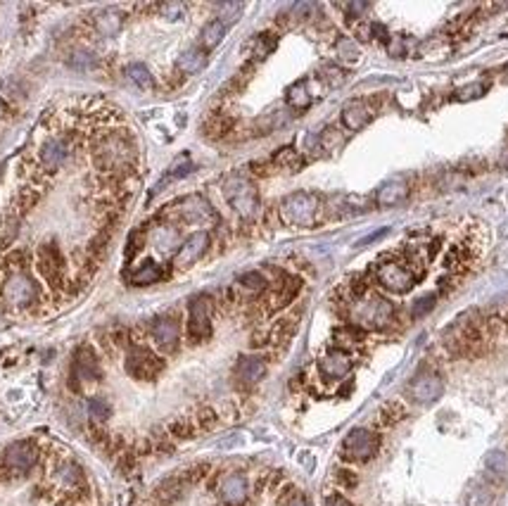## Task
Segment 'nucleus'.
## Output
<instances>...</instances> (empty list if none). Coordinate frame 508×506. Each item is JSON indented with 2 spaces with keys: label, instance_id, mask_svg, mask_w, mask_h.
Wrapping results in <instances>:
<instances>
[{
  "label": "nucleus",
  "instance_id": "1",
  "mask_svg": "<svg viewBox=\"0 0 508 506\" xmlns=\"http://www.w3.org/2000/svg\"><path fill=\"white\" fill-rule=\"evenodd\" d=\"M93 162L100 171L124 176L136 167V138L129 131H105L93 141Z\"/></svg>",
  "mask_w": 508,
  "mask_h": 506
},
{
  "label": "nucleus",
  "instance_id": "2",
  "mask_svg": "<svg viewBox=\"0 0 508 506\" xmlns=\"http://www.w3.org/2000/svg\"><path fill=\"white\" fill-rule=\"evenodd\" d=\"M351 321L358 328L382 330L394 321V307L390 300L380 297V295H366L351 307Z\"/></svg>",
  "mask_w": 508,
  "mask_h": 506
},
{
  "label": "nucleus",
  "instance_id": "3",
  "mask_svg": "<svg viewBox=\"0 0 508 506\" xmlns=\"http://www.w3.org/2000/svg\"><path fill=\"white\" fill-rule=\"evenodd\" d=\"M319 207L321 200L314 192H292L280 202V219L285 226L292 228H312L316 224V216H319Z\"/></svg>",
  "mask_w": 508,
  "mask_h": 506
},
{
  "label": "nucleus",
  "instance_id": "4",
  "mask_svg": "<svg viewBox=\"0 0 508 506\" xmlns=\"http://www.w3.org/2000/svg\"><path fill=\"white\" fill-rule=\"evenodd\" d=\"M124 369H126V373L133 378V381L150 383L164 371V361H162V357H157V354H154L150 347L133 345V347L126 349Z\"/></svg>",
  "mask_w": 508,
  "mask_h": 506
},
{
  "label": "nucleus",
  "instance_id": "5",
  "mask_svg": "<svg viewBox=\"0 0 508 506\" xmlns=\"http://www.w3.org/2000/svg\"><path fill=\"white\" fill-rule=\"evenodd\" d=\"M380 449V437L375 435L368 428H354V430L347 433V437L342 440V454L344 461L351 463H366L378 454Z\"/></svg>",
  "mask_w": 508,
  "mask_h": 506
},
{
  "label": "nucleus",
  "instance_id": "6",
  "mask_svg": "<svg viewBox=\"0 0 508 506\" xmlns=\"http://www.w3.org/2000/svg\"><path fill=\"white\" fill-rule=\"evenodd\" d=\"M224 195L226 200L238 214L249 219V216L256 214L259 209V195H256V188L252 181H247L245 176H231L224 183Z\"/></svg>",
  "mask_w": 508,
  "mask_h": 506
},
{
  "label": "nucleus",
  "instance_id": "7",
  "mask_svg": "<svg viewBox=\"0 0 508 506\" xmlns=\"http://www.w3.org/2000/svg\"><path fill=\"white\" fill-rule=\"evenodd\" d=\"M3 297L12 307H29L38 300V286L27 271H15L3 283Z\"/></svg>",
  "mask_w": 508,
  "mask_h": 506
},
{
  "label": "nucleus",
  "instance_id": "8",
  "mask_svg": "<svg viewBox=\"0 0 508 506\" xmlns=\"http://www.w3.org/2000/svg\"><path fill=\"white\" fill-rule=\"evenodd\" d=\"M212 335V302L207 295H197L188 309V340L193 345L209 340Z\"/></svg>",
  "mask_w": 508,
  "mask_h": 506
},
{
  "label": "nucleus",
  "instance_id": "9",
  "mask_svg": "<svg viewBox=\"0 0 508 506\" xmlns=\"http://www.w3.org/2000/svg\"><path fill=\"white\" fill-rule=\"evenodd\" d=\"M38 461V447L31 440H20L12 442L3 454V468L12 475H24L29 473Z\"/></svg>",
  "mask_w": 508,
  "mask_h": 506
},
{
  "label": "nucleus",
  "instance_id": "10",
  "mask_svg": "<svg viewBox=\"0 0 508 506\" xmlns=\"http://www.w3.org/2000/svg\"><path fill=\"white\" fill-rule=\"evenodd\" d=\"M375 279L385 290L390 293H409L411 288L416 286L418 276L411 274L409 269L404 267V264H397V262H385L380 264L378 269H375Z\"/></svg>",
  "mask_w": 508,
  "mask_h": 506
},
{
  "label": "nucleus",
  "instance_id": "11",
  "mask_svg": "<svg viewBox=\"0 0 508 506\" xmlns=\"http://www.w3.org/2000/svg\"><path fill=\"white\" fill-rule=\"evenodd\" d=\"M71 378L81 383H95L103 378V369H100V359L93 347L83 345L74 352V366H71Z\"/></svg>",
  "mask_w": 508,
  "mask_h": 506
},
{
  "label": "nucleus",
  "instance_id": "12",
  "mask_svg": "<svg viewBox=\"0 0 508 506\" xmlns=\"http://www.w3.org/2000/svg\"><path fill=\"white\" fill-rule=\"evenodd\" d=\"M409 393H411V400L418 402V405H433L444 393V383H442L437 373H421L409 385Z\"/></svg>",
  "mask_w": 508,
  "mask_h": 506
},
{
  "label": "nucleus",
  "instance_id": "13",
  "mask_svg": "<svg viewBox=\"0 0 508 506\" xmlns=\"http://www.w3.org/2000/svg\"><path fill=\"white\" fill-rule=\"evenodd\" d=\"M38 160H41V167H43L48 174L59 171L69 160V143L59 136L48 138L38 150Z\"/></svg>",
  "mask_w": 508,
  "mask_h": 506
},
{
  "label": "nucleus",
  "instance_id": "14",
  "mask_svg": "<svg viewBox=\"0 0 508 506\" xmlns=\"http://www.w3.org/2000/svg\"><path fill=\"white\" fill-rule=\"evenodd\" d=\"M349 371H351V359L344 349H333V352H328L319 361V373L326 383L342 381V378L349 376Z\"/></svg>",
  "mask_w": 508,
  "mask_h": 506
},
{
  "label": "nucleus",
  "instance_id": "15",
  "mask_svg": "<svg viewBox=\"0 0 508 506\" xmlns=\"http://www.w3.org/2000/svg\"><path fill=\"white\" fill-rule=\"evenodd\" d=\"M152 340L162 352L171 354L178 349V342H181V326L173 316H159L157 321L152 323Z\"/></svg>",
  "mask_w": 508,
  "mask_h": 506
},
{
  "label": "nucleus",
  "instance_id": "16",
  "mask_svg": "<svg viewBox=\"0 0 508 506\" xmlns=\"http://www.w3.org/2000/svg\"><path fill=\"white\" fill-rule=\"evenodd\" d=\"M207 248H209V233L207 231H197V233H193V236H188L181 243V248H178L176 259H173L176 269L193 267L197 259H200L207 252Z\"/></svg>",
  "mask_w": 508,
  "mask_h": 506
},
{
  "label": "nucleus",
  "instance_id": "17",
  "mask_svg": "<svg viewBox=\"0 0 508 506\" xmlns=\"http://www.w3.org/2000/svg\"><path fill=\"white\" fill-rule=\"evenodd\" d=\"M249 495V483L242 473H226L219 480V497L226 506H242Z\"/></svg>",
  "mask_w": 508,
  "mask_h": 506
},
{
  "label": "nucleus",
  "instance_id": "18",
  "mask_svg": "<svg viewBox=\"0 0 508 506\" xmlns=\"http://www.w3.org/2000/svg\"><path fill=\"white\" fill-rule=\"evenodd\" d=\"M266 376V359L256 357V354H245V357L238 359L235 364V381L242 385V388H254L261 378Z\"/></svg>",
  "mask_w": 508,
  "mask_h": 506
},
{
  "label": "nucleus",
  "instance_id": "19",
  "mask_svg": "<svg viewBox=\"0 0 508 506\" xmlns=\"http://www.w3.org/2000/svg\"><path fill=\"white\" fill-rule=\"evenodd\" d=\"M38 271L52 286L62 281V255H59L55 243H48L38 250Z\"/></svg>",
  "mask_w": 508,
  "mask_h": 506
},
{
  "label": "nucleus",
  "instance_id": "20",
  "mask_svg": "<svg viewBox=\"0 0 508 506\" xmlns=\"http://www.w3.org/2000/svg\"><path fill=\"white\" fill-rule=\"evenodd\" d=\"M181 216H183V221H190V224H209V221L217 219L212 204H209L207 200H202V197H197V195L183 200Z\"/></svg>",
  "mask_w": 508,
  "mask_h": 506
},
{
  "label": "nucleus",
  "instance_id": "21",
  "mask_svg": "<svg viewBox=\"0 0 508 506\" xmlns=\"http://www.w3.org/2000/svg\"><path fill=\"white\" fill-rule=\"evenodd\" d=\"M370 117H373V112H370V107L361 100H351L342 107V124L349 131L363 129V126L370 122Z\"/></svg>",
  "mask_w": 508,
  "mask_h": 506
},
{
  "label": "nucleus",
  "instance_id": "22",
  "mask_svg": "<svg viewBox=\"0 0 508 506\" xmlns=\"http://www.w3.org/2000/svg\"><path fill=\"white\" fill-rule=\"evenodd\" d=\"M409 195V185L404 181H390L378 190V204L380 207H394V204L404 202Z\"/></svg>",
  "mask_w": 508,
  "mask_h": 506
},
{
  "label": "nucleus",
  "instance_id": "23",
  "mask_svg": "<svg viewBox=\"0 0 508 506\" xmlns=\"http://www.w3.org/2000/svg\"><path fill=\"white\" fill-rule=\"evenodd\" d=\"M409 416V409H406L404 402H399V400H392V402H387V405H382L380 407V412H378V423L382 428H394L397 423H402V421Z\"/></svg>",
  "mask_w": 508,
  "mask_h": 506
},
{
  "label": "nucleus",
  "instance_id": "24",
  "mask_svg": "<svg viewBox=\"0 0 508 506\" xmlns=\"http://www.w3.org/2000/svg\"><path fill=\"white\" fill-rule=\"evenodd\" d=\"M162 267H159L157 262H152V259H147V262H143L138 269L131 274V286H152V283L162 281Z\"/></svg>",
  "mask_w": 508,
  "mask_h": 506
},
{
  "label": "nucleus",
  "instance_id": "25",
  "mask_svg": "<svg viewBox=\"0 0 508 506\" xmlns=\"http://www.w3.org/2000/svg\"><path fill=\"white\" fill-rule=\"evenodd\" d=\"M122 12L115 8H105L95 15V29L103 36H115L122 29Z\"/></svg>",
  "mask_w": 508,
  "mask_h": 506
},
{
  "label": "nucleus",
  "instance_id": "26",
  "mask_svg": "<svg viewBox=\"0 0 508 506\" xmlns=\"http://www.w3.org/2000/svg\"><path fill=\"white\" fill-rule=\"evenodd\" d=\"M207 64V52L205 48H188L181 57H178V69L183 74H197Z\"/></svg>",
  "mask_w": 508,
  "mask_h": 506
},
{
  "label": "nucleus",
  "instance_id": "27",
  "mask_svg": "<svg viewBox=\"0 0 508 506\" xmlns=\"http://www.w3.org/2000/svg\"><path fill=\"white\" fill-rule=\"evenodd\" d=\"M224 36H226V22L212 20V22H207L205 27H202L200 43H202L205 50H212V48H217L221 41H224Z\"/></svg>",
  "mask_w": 508,
  "mask_h": 506
},
{
  "label": "nucleus",
  "instance_id": "28",
  "mask_svg": "<svg viewBox=\"0 0 508 506\" xmlns=\"http://www.w3.org/2000/svg\"><path fill=\"white\" fill-rule=\"evenodd\" d=\"M300 286H302L300 279H295V276H283V283L278 286V295L273 297V309L290 304L292 300L297 297V293H300Z\"/></svg>",
  "mask_w": 508,
  "mask_h": 506
},
{
  "label": "nucleus",
  "instance_id": "29",
  "mask_svg": "<svg viewBox=\"0 0 508 506\" xmlns=\"http://www.w3.org/2000/svg\"><path fill=\"white\" fill-rule=\"evenodd\" d=\"M126 79L133 83V86H138L143 90H147V88L154 86V79H152L150 69H147L145 64H140V62L129 64V67H126Z\"/></svg>",
  "mask_w": 508,
  "mask_h": 506
},
{
  "label": "nucleus",
  "instance_id": "30",
  "mask_svg": "<svg viewBox=\"0 0 508 506\" xmlns=\"http://www.w3.org/2000/svg\"><path fill=\"white\" fill-rule=\"evenodd\" d=\"M288 102L292 107H297V110H304V107H309V102H312V95H309L307 90V81H297L295 86L288 88Z\"/></svg>",
  "mask_w": 508,
  "mask_h": 506
},
{
  "label": "nucleus",
  "instance_id": "31",
  "mask_svg": "<svg viewBox=\"0 0 508 506\" xmlns=\"http://www.w3.org/2000/svg\"><path fill=\"white\" fill-rule=\"evenodd\" d=\"M485 466H487L489 473L506 475L508 473V454H506V451H501V449H492L485 456Z\"/></svg>",
  "mask_w": 508,
  "mask_h": 506
},
{
  "label": "nucleus",
  "instance_id": "32",
  "mask_svg": "<svg viewBox=\"0 0 508 506\" xmlns=\"http://www.w3.org/2000/svg\"><path fill=\"white\" fill-rule=\"evenodd\" d=\"M59 480L64 483V487H79L83 483V471L79 463H64L62 468H59Z\"/></svg>",
  "mask_w": 508,
  "mask_h": 506
},
{
  "label": "nucleus",
  "instance_id": "33",
  "mask_svg": "<svg viewBox=\"0 0 508 506\" xmlns=\"http://www.w3.org/2000/svg\"><path fill=\"white\" fill-rule=\"evenodd\" d=\"M231 126H233V119L228 114H214V117L205 124V131H207V136H224L231 131Z\"/></svg>",
  "mask_w": 508,
  "mask_h": 506
},
{
  "label": "nucleus",
  "instance_id": "34",
  "mask_svg": "<svg viewBox=\"0 0 508 506\" xmlns=\"http://www.w3.org/2000/svg\"><path fill=\"white\" fill-rule=\"evenodd\" d=\"M195 423L190 419H176L169 423V437L173 440H188L195 435Z\"/></svg>",
  "mask_w": 508,
  "mask_h": 506
},
{
  "label": "nucleus",
  "instance_id": "35",
  "mask_svg": "<svg viewBox=\"0 0 508 506\" xmlns=\"http://www.w3.org/2000/svg\"><path fill=\"white\" fill-rule=\"evenodd\" d=\"M335 337L340 340V345H358V342H363V337H366V333H363V328H358V326H344V328H338L335 330Z\"/></svg>",
  "mask_w": 508,
  "mask_h": 506
},
{
  "label": "nucleus",
  "instance_id": "36",
  "mask_svg": "<svg viewBox=\"0 0 508 506\" xmlns=\"http://www.w3.org/2000/svg\"><path fill=\"white\" fill-rule=\"evenodd\" d=\"M88 414H91L93 421H107L112 414V407L103 397H93V400H88Z\"/></svg>",
  "mask_w": 508,
  "mask_h": 506
},
{
  "label": "nucleus",
  "instance_id": "37",
  "mask_svg": "<svg viewBox=\"0 0 508 506\" xmlns=\"http://www.w3.org/2000/svg\"><path fill=\"white\" fill-rule=\"evenodd\" d=\"M238 286L245 288V290H252V293H259L266 288V279L259 274V271H249V274H242L240 279H238Z\"/></svg>",
  "mask_w": 508,
  "mask_h": 506
},
{
  "label": "nucleus",
  "instance_id": "38",
  "mask_svg": "<svg viewBox=\"0 0 508 506\" xmlns=\"http://www.w3.org/2000/svg\"><path fill=\"white\" fill-rule=\"evenodd\" d=\"M276 164L280 167V169H297L302 164V160H300V155L295 153V150L292 148H283V150H278L276 153Z\"/></svg>",
  "mask_w": 508,
  "mask_h": 506
},
{
  "label": "nucleus",
  "instance_id": "39",
  "mask_svg": "<svg viewBox=\"0 0 508 506\" xmlns=\"http://www.w3.org/2000/svg\"><path fill=\"white\" fill-rule=\"evenodd\" d=\"M217 423H219V414L214 412L212 407H205V409H200V412H197V416H195V426L197 428L209 430V428H214Z\"/></svg>",
  "mask_w": 508,
  "mask_h": 506
},
{
  "label": "nucleus",
  "instance_id": "40",
  "mask_svg": "<svg viewBox=\"0 0 508 506\" xmlns=\"http://www.w3.org/2000/svg\"><path fill=\"white\" fill-rule=\"evenodd\" d=\"M276 48V36L273 34H261V36H256V41H254V55L256 57H266L268 52Z\"/></svg>",
  "mask_w": 508,
  "mask_h": 506
},
{
  "label": "nucleus",
  "instance_id": "41",
  "mask_svg": "<svg viewBox=\"0 0 508 506\" xmlns=\"http://www.w3.org/2000/svg\"><path fill=\"white\" fill-rule=\"evenodd\" d=\"M335 483L340 487H344V490H354V487L358 485V478H356V473L351 471V468H338V471H335Z\"/></svg>",
  "mask_w": 508,
  "mask_h": 506
},
{
  "label": "nucleus",
  "instance_id": "42",
  "mask_svg": "<svg viewBox=\"0 0 508 506\" xmlns=\"http://www.w3.org/2000/svg\"><path fill=\"white\" fill-rule=\"evenodd\" d=\"M154 245H157L159 250H169L176 245V231H171V228H159L157 233H154Z\"/></svg>",
  "mask_w": 508,
  "mask_h": 506
},
{
  "label": "nucleus",
  "instance_id": "43",
  "mask_svg": "<svg viewBox=\"0 0 508 506\" xmlns=\"http://www.w3.org/2000/svg\"><path fill=\"white\" fill-rule=\"evenodd\" d=\"M162 15H164V20L178 22V20H183V17H185V5H181V3L162 5Z\"/></svg>",
  "mask_w": 508,
  "mask_h": 506
},
{
  "label": "nucleus",
  "instance_id": "44",
  "mask_svg": "<svg viewBox=\"0 0 508 506\" xmlns=\"http://www.w3.org/2000/svg\"><path fill=\"white\" fill-rule=\"evenodd\" d=\"M489 504V492L482 487H473L468 492V506H487Z\"/></svg>",
  "mask_w": 508,
  "mask_h": 506
},
{
  "label": "nucleus",
  "instance_id": "45",
  "mask_svg": "<svg viewBox=\"0 0 508 506\" xmlns=\"http://www.w3.org/2000/svg\"><path fill=\"white\" fill-rule=\"evenodd\" d=\"M338 52H340V57L349 59V62H356V59H358V50H356V45L351 43V41H340Z\"/></svg>",
  "mask_w": 508,
  "mask_h": 506
},
{
  "label": "nucleus",
  "instance_id": "46",
  "mask_svg": "<svg viewBox=\"0 0 508 506\" xmlns=\"http://www.w3.org/2000/svg\"><path fill=\"white\" fill-rule=\"evenodd\" d=\"M324 79H326V83H328V86H340V83H342L344 81V74H342V71H340L338 67H326L324 69Z\"/></svg>",
  "mask_w": 508,
  "mask_h": 506
},
{
  "label": "nucleus",
  "instance_id": "47",
  "mask_svg": "<svg viewBox=\"0 0 508 506\" xmlns=\"http://www.w3.org/2000/svg\"><path fill=\"white\" fill-rule=\"evenodd\" d=\"M433 302H435V297H423L421 302H416L418 307H414V316H421L423 311L433 309Z\"/></svg>",
  "mask_w": 508,
  "mask_h": 506
},
{
  "label": "nucleus",
  "instance_id": "48",
  "mask_svg": "<svg viewBox=\"0 0 508 506\" xmlns=\"http://www.w3.org/2000/svg\"><path fill=\"white\" fill-rule=\"evenodd\" d=\"M326 506H354V504H351L349 499L342 497V495H331L326 499Z\"/></svg>",
  "mask_w": 508,
  "mask_h": 506
},
{
  "label": "nucleus",
  "instance_id": "49",
  "mask_svg": "<svg viewBox=\"0 0 508 506\" xmlns=\"http://www.w3.org/2000/svg\"><path fill=\"white\" fill-rule=\"evenodd\" d=\"M285 506H312V502H309L307 497L297 492V495H292V497L288 499V502H285Z\"/></svg>",
  "mask_w": 508,
  "mask_h": 506
},
{
  "label": "nucleus",
  "instance_id": "50",
  "mask_svg": "<svg viewBox=\"0 0 508 506\" xmlns=\"http://www.w3.org/2000/svg\"><path fill=\"white\" fill-rule=\"evenodd\" d=\"M475 93H482V86H470V88L458 90V98H461V100H465V98H475Z\"/></svg>",
  "mask_w": 508,
  "mask_h": 506
}]
</instances>
